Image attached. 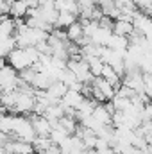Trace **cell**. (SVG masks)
<instances>
[{
    "mask_svg": "<svg viewBox=\"0 0 152 154\" xmlns=\"http://www.w3.org/2000/svg\"><path fill=\"white\" fill-rule=\"evenodd\" d=\"M39 59V52L36 50V47H27V48H14L9 56H7V59H5V63L13 68V70H16V72H22V70H25V68H32L36 63H38Z\"/></svg>",
    "mask_w": 152,
    "mask_h": 154,
    "instance_id": "1",
    "label": "cell"
},
{
    "mask_svg": "<svg viewBox=\"0 0 152 154\" xmlns=\"http://www.w3.org/2000/svg\"><path fill=\"white\" fill-rule=\"evenodd\" d=\"M11 136H14V140H20V142L32 143L36 140V133H34L31 118L23 115H14V124H13Z\"/></svg>",
    "mask_w": 152,
    "mask_h": 154,
    "instance_id": "2",
    "label": "cell"
},
{
    "mask_svg": "<svg viewBox=\"0 0 152 154\" xmlns=\"http://www.w3.org/2000/svg\"><path fill=\"white\" fill-rule=\"evenodd\" d=\"M31 122H32V127H34V133L36 136L41 138H48L50 133H52V124L45 118L43 115H31Z\"/></svg>",
    "mask_w": 152,
    "mask_h": 154,
    "instance_id": "3",
    "label": "cell"
},
{
    "mask_svg": "<svg viewBox=\"0 0 152 154\" xmlns=\"http://www.w3.org/2000/svg\"><path fill=\"white\" fill-rule=\"evenodd\" d=\"M84 100V97L81 95V91H72V90H68L66 93H65V97L61 99V106L63 108H72V109H79V106H81V102Z\"/></svg>",
    "mask_w": 152,
    "mask_h": 154,
    "instance_id": "4",
    "label": "cell"
},
{
    "mask_svg": "<svg viewBox=\"0 0 152 154\" xmlns=\"http://www.w3.org/2000/svg\"><path fill=\"white\" fill-rule=\"evenodd\" d=\"M91 116H93V120L99 122L100 125H111V124H113V115L106 109L104 104H97L95 109H93V113H91Z\"/></svg>",
    "mask_w": 152,
    "mask_h": 154,
    "instance_id": "5",
    "label": "cell"
},
{
    "mask_svg": "<svg viewBox=\"0 0 152 154\" xmlns=\"http://www.w3.org/2000/svg\"><path fill=\"white\" fill-rule=\"evenodd\" d=\"M27 11H29V5L23 0H16L9 7V18H13V20H25Z\"/></svg>",
    "mask_w": 152,
    "mask_h": 154,
    "instance_id": "6",
    "label": "cell"
},
{
    "mask_svg": "<svg viewBox=\"0 0 152 154\" xmlns=\"http://www.w3.org/2000/svg\"><path fill=\"white\" fill-rule=\"evenodd\" d=\"M132 32H134V25H132V22H129V20H114L113 34H116V36H123V38H129Z\"/></svg>",
    "mask_w": 152,
    "mask_h": 154,
    "instance_id": "7",
    "label": "cell"
},
{
    "mask_svg": "<svg viewBox=\"0 0 152 154\" xmlns=\"http://www.w3.org/2000/svg\"><path fill=\"white\" fill-rule=\"evenodd\" d=\"M108 48L120 52V54L125 57V54H127V48H129V38H123V36H116V34H111V38H109V43H108Z\"/></svg>",
    "mask_w": 152,
    "mask_h": 154,
    "instance_id": "8",
    "label": "cell"
},
{
    "mask_svg": "<svg viewBox=\"0 0 152 154\" xmlns=\"http://www.w3.org/2000/svg\"><path fill=\"white\" fill-rule=\"evenodd\" d=\"M93 86H97L99 90H100V93L108 99V102L109 100H113V97H114V88L106 81V79H102V77H95L93 79V82H91Z\"/></svg>",
    "mask_w": 152,
    "mask_h": 154,
    "instance_id": "9",
    "label": "cell"
},
{
    "mask_svg": "<svg viewBox=\"0 0 152 154\" xmlns=\"http://www.w3.org/2000/svg\"><path fill=\"white\" fill-rule=\"evenodd\" d=\"M54 81L48 77V74H45V72H36V75L32 79V88L34 90H38V91H45V90H48V86L52 84Z\"/></svg>",
    "mask_w": 152,
    "mask_h": 154,
    "instance_id": "10",
    "label": "cell"
},
{
    "mask_svg": "<svg viewBox=\"0 0 152 154\" xmlns=\"http://www.w3.org/2000/svg\"><path fill=\"white\" fill-rule=\"evenodd\" d=\"M66 38H68V41H72V43H77V41H81V39L84 38V29H82V23L79 20L66 29Z\"/></svg>",
    "mask_w": 152,
    "mask_h": 154,
    "instance_id": "11",
    "label": "cell"
},
{
    "mask_svg": "<svg viewBox=\"0 0 152 154\" xmlns=\"http://www.w3.org/2000/svg\"><path fill=\"white\" fill-rule=\"evenodd\" d=\"M77 20H79V18H77V14H74V13H59L54 29H63V31H66L72 23H75Z\"/></svg>",
    "mask_w": 152,
    "mask_h": 154,
    "instance_id": "12",
    "label": "cell"
},
{
    "mask_svg": "<svg viewBox=\"0 0 152 154\" xmlns=\"http://www.w3.org/2000/svg\"><path fill=\"white\" fill-rule=\"evenodd\" d=\"M84 59H86V63H88V66H90V74L93 77H100L102 68H104V61H102L100 57H95V56H88V57H84Z\"/></svg>",
    "mask_w": 152,
    "mask_h": 154,
    "instance_id": "13",
    "label": "cell"
},
{
    "mask_svg": "<svg viewBox=\"0 0 152 154\" xmlns=\"http://www.w3.org/2000/svg\"><path fill=\"white\" fill-rule=\"evenodd\" d=\"M43 116H45L48 122H57L59 118H63V116H65V109H63V106H61V104H56V106H48V108L45 109Z\"/></svg>",
    "mask_w": 152,
    "mask_h": 154,
    "instance_id": "14",
    "label": "cell"
},
{
    "mask_svg": "<svg viewBox=\"0 0 152 154\" xmlns=\"http://www.w3.org/2000/svg\"><path fill=\"white\" fill-rule=\"evenodd\" d=\"M57 124L72 136V134H75V131H77V127H79V122H77V118H74V116H63V118H59L57 120Z\"/></svg>",
    "mask_w": 152,
    "mask_h": 154,
    "instance_id": "15",
    "label": "cell"
},
{
    "mask_svg": "<svg viewBox=\"0 0 152 154\" xmlns=\"http://www.w3.org/2000/svg\"><path fill=\"white\" fill-rule=\"evenodd\" d=\"M16 48V41L14 38H4L0 39V59H7V56Z\"/></svg>",
    "mask_w": 152,
    "mask_h": 154,
    "instance_id": "16",
    "label": "cell"
},
{
    "mask_svg": "<svg viewBox=\"0 0 152 154\" xmlns=\"http://www.w3.org/2000/svg\"><path fill=\"white\" fill-rule=\"evenodd\" d=\"M143 91L152 100V74H143Z\"/></svg>",
    "mask_w": 152,
    "mask_h": 154,
    "instance_id": "17",
    "label": "cell"
},
{
    "mask_svg": "<svg viewBox=\"0 0 152 154\" xmlns=\"http://www.w3.org/2000/svg\"><path fill=\"white\" fill-rule=\"evenodd\" d=\"M145 122H152V102L145 104L141 109V124H145Z\"/></svg>",
    "mask_w": 152,
    "mask_h": 154,
    "instance_id": "18",
    "label": "cell"
},
{
    "mask_svg": "<svg viewBox=\"0 0 152 154\" xmlns=\"http://www.w3.org/2000/svg\"><path fill=\"white\" fill-rule=\"evenodd\" d=\"M5 2H7V4L11 5V4H13V2H16V0H5Z\"/></svg>",
    "mask_w": 152,
    "mask_h": 154,
    "instance_id": "19",
    "label": "cell"
},
{
    "mask_svg": "<svg viewBox=\"0 0 152 154\" xmlns=\"http://www.w3.org/2000/svg\"><path fill=\"white\" fill-rule=\"evenodd\" d=\"M0 95H2V86H0Z\"/></svg>",
    "mask_w": 152,
    "mask_h": 154,
    "instance_id": "20",
    "label": "cell"
}]
</instances>
